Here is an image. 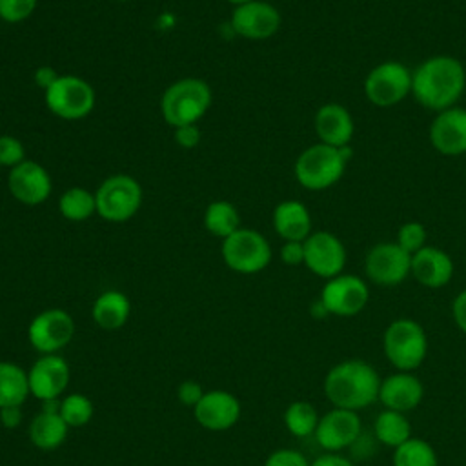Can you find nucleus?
Segmentation results:
<instances>
[{"label": "nucleus", "mask_w": 466, "mask_h": 466, "mask_svg": "<svg viewBox=\"0 0 466 466\" xmlns=\"http://www.w3.org/2000/svg\"><path fill=\"white\" fill-rule=\"evenodd\" d=\"M309 466H355L351 459L337 453V451H328L320 457H317Z\"/></svg>", "instance_id": "nucleus-43"}, {"label": "nucleus", "mask_w": 466, "mask_h": 466, "mask_svg": "<svg viewBox=\"0 0 466 466\" xmlns=\"http://www.w3.org/2000/svg\"><path fill=\"white\" fill-rule=\"evenodd\" d=\"M116 2H129V0H116Z\"/></svg>", "instance_id": "nucleus-47"}, {"label": "nucleus", "mask_w": 466, "mask_h": 466, "mask_svg": "<svg viewBox=\"0 0 466 466\" xmlns=\"http://www.w3.org/2000/svg\"><path fill=\"white\" fill-rule=\"evenodd\" d=\"M229 24L233 33L248 40H268L271 38L282 24L279 9L264 0H253L237 5L231 13Z\"/></svg>", "instance_id": "nucleus-14"}, {"label": "nucleus", "mask_w": 466, "mask_h": 466, "mask_svg": "<svg viewBox=\"0 0 466 466\" xmlns=\"http://www.w3.org/2000/svg\"><path fill=\"white\" fill-rule=\"evenodd\" d=\"M242 413L240 400L228 390H209L193 408L195 420L209 431H226L233 428Z\"/></svg>", "instance_id": "nucleus-17"}, {"label": "nucleus", "mask_w": 466, "mask_h": 466, "mask_svg": "<svg viewBox=\"0 0 466 466\" xmlns=\"http://www.w3.org/2000/svg\"><path fill=\"white\" fill-rule=\"evenodd\" d=\"M426 228L417 220L404 222L397 231V244L410 255L417 253L420 248L426 246Z\"/></svg>", "instance_id": "nucleus-33"}, {"label": "nucleus", "mask_w": 466, "mask_h": 466, "mask_svg": "<svg viewBox=\"0 0 466 466\" xmlns=\"http://www.w3.org/2000/svg\"><path fill=\"white\" fill-rule=\"evenodd\" d=\"M377 444H380L375 437L373 431H366L362 430L359 433V437L351 442V446L348 448L350 450V455L357 461H366L370 457L375 455V450H377Z\"/></svg>", "instance_id": "nucleus-37"}, {"label": "nucleus", "mask_w": 466, "mask_h": 466, "mask_svg": "<svg viewBox=\"0 0 466 466\" xmlns=\"http://www.w3.org/2000/svg\"><path fill=\"white\" fill-rule=\"evenodd\" d=\"M7 187L13 198L20 204L38 206L49 198L53 184L51 175L42 164L35 160H24L9 169Z\"/></svg>", "instance_id": "nucleus-16"}, {"label": "nucleus", "mask_w": 466, "mask_h": 466, "mask_svg": "<svg viewBox=\"0 0 466 466\" xmlns=\"http://www.w3.org/2000/svg\"><path fill=\"white\" fill-rule=\"evenodd\" d=\"M75 335V320L62 308H49L36 313L27 326V340L40 355L64 350Z\"/></svg>", "instance_id": "nucleus-10"}, {"label": "nucleus", "mask_w": 466, "mask_h": 466, "mask_svg": "<svg viewBox=\"0 0 466 466\" xmlns=\"http://www.w3.org/2000/svg\"><path fill=\"white\" fill-rule=\"evenodd\" d=\"M319 299L329 315L353 317L366 308L370 300V289L364 279L359 275L340 273L326 280Z\"/></svg>", "instance_id": "nucleus-11"}, {"label": "nucleus", "mask_w": 466, "mask_h": 466, "mask_svg": "<svg viewBox=\"0 0 466 466\" xmlns=\"http://www.w3.org/2000/svg\"><path fill=\"white\" fill-rule=\"evenodd\" d=\"M360 431L362 422L357 411L333 408L319 419L313 437L326 451H340L350 448Z\"/></svg>", "instance_id": "nucleus-18"}, {"label": "nucleus", "mask_w": 466, "mask_h": 466, "mask_svg": "<svg viewBox=\"0 0 466 466\" xmlns=\"http://www.w3.org/2000/svg\"><path fill=\"white\" fill-rule=\"evenodd\" d=\"M44 102L55 116L64 120H80L95 109L96 95L93 86L82 76L58 75L44 91Z\"/></svg>", "instance_id": "nucleus-6"}, {"label": "nucleus", "mask_w": 466, "mask_h": 466, "mask_svg": "<svg viewBox=\"0 0 466 466\" xmlns=\"http://www.w3.org/2000/svg\"><path fill=\"white\" fill-rule=\"evenodd\" d=\"M451 315H453V320H455L457 328H459L462 333H466V289H462V291L453 299Z\"/></svg>", "instance_id": "nucleus-42"}, {"label": "nucleus", "mask_w": 466, "mask_h": 466, "mask_svg": "<svg viewBox=\"0 0 466 466\" xmlns=\"http://www.w3.org/2000/svg\"><path fill=\"white\" fill-rule=\"evenodd\" d=\"M58 211L64 218L71 222L87 220L96 213V198L86 187H69L58 198Z\"/></svg>", "instance_id": "nucleus-29"}, {"label": "nucleus", "mask_w": 466, "mask_h": 466, "mask_svg": "<svg viewBox=\"0 0 466 466\" xmlns=\"http://www.w3.org/2000/svg\"><path fill=\"white\" fill-rule=\"evenodd\" d=\"M437 453L430 442L410 437L395 448L393 466H437Z\"/></svg>", "instance_id": "nucleus-31"}, {"label": "nucleus", "mask_w": 466, "mask_h": 466, "mask_svg": "<svg viewBox=\"0 0 466 466\" xmlns=\"http://www.w3.org/2000/svg\"><path fill=\"white\" fill-rule=\"evenodd\" d=\"M280 260L286 266L304 264V240H284L280 248Z\"/></svg>", "instance_id": "nucleus-39"}, {"label": "nucleus", "mask_w": 466, "mask_h": 466, "mask_svg": "<svg viewBox=\"0 0 466 466\" xmlns=\"http://www.w3.org/2000/svg\"><path fill=\"white\" fill-rule=\"evenodd\" d=\"M24 419V413H22V406H5V408H0V424L5 428V430H15L20 426Z\"/></svg>", "instance_id": "nucleus-41"}, {"label": "nucleus", "mask_w": 466, "mask_h": 466, "mask_svg": "<svg viewBox=\"0 0 466 466\" xmlns=\"http://www.w3.org/2000/svg\"><path fill=\"white\" fill-rule=\"evenodd\" d=\"M430 142L444 157L466 155V109L453 106L439 111L430 126Z\"/></svg>", "instance_id": "nucleus-19"}, {"label": "nucleus", "mask_w": 466, "mask_h": 466, "mask_svg": "<svg viewBox=\"0 0 466 466\" xmlns=\"http://www.w3.org/2000/svg\"><path fill=\"white\" fill-rule=\"evenodd\" d=\"M228 2L237 7V5H242V4H248V2H253V0H228Z\"/></svg>", "instance_id": "nucleus-46"}, {"label": "nucleus", "mask_w": 466, "mask_h": 466, "mask_svg": "<svg viewBox=\"0 0 466 466\" xmlns=\"http://www.w3.org/2000/svg\"><path fill=\"white\" fill-rule=\"evenodd\" d=\"M466 89V69L450 55H435L411 71L413 98L435 113L457 106Z\"/></svg>", "instance_id": "nucleus-1"}, {"label": "nucleus", "mask_w": 466, "mask_h": 466, "mask_svg": "<svg viewBox=\"0 0 466 466\" xmlns=\"http://www.w3.org/2000/svg\"><path fill=\"white\" fill-rule=\"evenodd\" d=\"M311 315H313L315 319H324V317L329 315L328 309L324 308V304L320 302V299H317V300L311 304Z\"/></svg>", "instance_id": "nucleus-45"}, {"label": "nucleus", "mask_w": 466, "mask_h": 466, "mask_svg": "<svg viewBox=\"0 0 466 466\" xmlns=\"http://www.w3.org/2000/svg\"><path fill=\"white\" fill-rule=\"evenodd\" d=\"M351 158V147H335L317 142L306 147L295 160V178L309 191H322L335 186Z\"/></svg>", "instance_id": "nucleus-3"}, {"label": "nucleus", "mask_w": 466, "mask_h": 466, "mask_svg": "<svg viewBox=\"0 0 466 466\" xmlns=\"http://www.w3.org/2000/svg\"><path fill=\"white\" fill-rule=\"evenodd\" d=\"M96 213L107 222H126L135 217L142 204V187L129 175L107 177L95 193Z\"/></svg>", "instance_id": "nucleus-8"}, {"label": "nucleus", "mask_w": 466, "mask_h": 466, "mask_svg": "<svg viewBox=\"0 0 466 466\" xmlns=\"http://www.w3.org/2000/svg\"><path fill=\"white\" fill-rule=\"evenodd\" d=\"M69 426L64 422L60 413L38 411L27 428L29 441L35 448L42 451H53L60 448L67 437Z\"/></svg>", "instance_id": "nucleus-25"}, {"label": "nucleus", "mask_w": 466, "mask_h": 466, "mask_svg": "<svg viewBox=\"0 0 466 466\" xmlns=\"http://www.w3.org/2000/svg\"><path fill=\"white\" fill-rule=\"evenodd\" d=\"M364 95L377 107H391L411 95V71L397 60L380 62L366 75Z\"/></svg>", "instance_id": "nucleus-9"}, {"label": "nucleus", "mask_w": 466, "mask_h": 466, "mask_svg": "<svg viewBox=\"0 0 466 466\" xmlns=\"http://www.w3.org/2000/svg\"><path fill=\"white\" fill-rule=\"evenodd\" d=\"M131 315V302L126 293L118 289L102 291L91 308V317L95 324L102 329L113 331L120 329Z\"/></svg>", "instance_id": "nucleus-24"}, {"label": "nucleus", "mask_w": 466, "mask_h": 466, "mask_svg": "<svg viewBox=\"0 0 466 466\" xmlns=\"http://www.w3.org/2000/svg\"><path fill=\"white\" fill-rule=\"evenodd\" d=\"M175 142L180 147L191 149L200 142V129L197 124H189V126H180L175 127Z\"/></svg>", "instance_id": "nucleus-40"}, {"label": "nucleus", "mask_w": 466, "mask_h": 466, "mask_svg": "<svg viewBox=\"0 0 466 466\" xmlns=\"http://www.w3.org/2000/svg\"><path fill=\"white\" fill-rule=\"evenodd\" d=\"M304 266L320 279H333L346 266V248L331 231H315L304 240Z\"/></svg>", "instance_id": "nucleus-13"}, {"label": "nucleus", "mask_w": 466, "mask_h": 466, "mask_svg": "<svg viewBox=\"0 0 466 466\" xmlns=\"http://www.w3.org/2000/svg\"><path fill=\"white\" fill-rule=\"evenodd\" d=\"M371 431L375 433V437L380 444L390 446V448H397L411 437V424L406 419V413L384 408L375 417Z\"/></svg>", "instance_id": "nucleus-27"}, {"label": "nucleus", "mask_w": 466, "mask_h": 466, "mask_svg": "<svg viewBox=\"0 0 466 466\" xmlns=\"http://www.w3.org/2000/svg\"><path fill=\"white\" fill-rule=\"evenodd\" d=\"M380 377L377 370L360 359L335 364L324 379V393L333 408L359 411L379 400Z\"/></svg>", "instance_id": "nucleus-2"}, {"label": "nucleus", "mask_w": 466, "mask_h": 466, "mask_svg": "<svg viewBox=\"0 0 466 466\" xmlns=\"http://www.w3.org/2000/svg\"><path fill=\"white\" fill-rule=\"evenodd\" d=\"M36 4L38 0H0V18L7 24H20L35 13Z\"/></svg>", "instance_id": "nucleus-34"}, {"label": "nucleus", "mask_w": 466, "mask_h": 466, "mask_svg": "<svg viewBox=\"0 0 466 466\" xmlns=\"http://www.w3.org/2000/svg\"><path fill=\"white\" fill-rule=\"evenodd\" d=\"M311 462L304 453L293 448H279L268 455L264 466H309Z\"/></svg>", "instance_id": "nucleus-36"}, {"label": "nucleus", "mask_w": 466, "mask_h": 466, "mask_svg": "<svg viewBox=\"0 0 466 466\" xmlns=\"http://www.w3.org/2000/svg\"><path fill=\"white\" fill-rule=\"evenodd\" d=\"M422 397L424 386L411 371H397L380 380L379 400L386 410L408 413L420 404Z\"/></svg>", "instance_id": "nucleus-20"}, {"label": "nucleus", "mask_w": 466, "mask_h": 466, "mask_svg": "<svg viewBox=\"0 0 466 466\" xmlns=\"http://www.w3.org/2000/svg\"><path fill=\"white\" fill-rule=\"evenodd\" d=\"M273 228L284 240H306L311 235L309 209L299 200H282L273 209Z\"/></svg>", "instance_id": "nucleus-23"}, {"label": "nucleus", "mask_w": 466, "mask_h": 466, "mask_svg": "<svg viewBox=\"0 0 466 466\" xmlns=\"http://www.w3.org/2000/svg\"><path fill=\"white\" fill-rule=\"evenodd\" d=\"M464 157H466V155H464Z\"/></svg>", "instance_id": "nucleus-48"}, {"label": "nucleus", "mask_w": 466, "mask_h": 466, "mask_svg": "<svg viewBox=\"0 0 466 466\" xmlns=\"http://www.w3.org/2000/svg\"><path fill=\"white\" fill-rule=\"evenodd\" d=\"M411 269V255L397 242H379L364 257L366 277L379 286L400 284Z\"/></svg>", "instance_id": "nucleus-12"}, {"label": "nucleus", "mask_w": 466, "mask_h": 466, "mask_svg": "<svg viewBox=\"0 0 466 466\" xmlns=\"http://www.w3.org/2000/svg\"><path fill=\"white\" fill-rule=\"evenodd\" d=\"M313 127L319 142L335 147H348L355 133V122L351 113L337 102L324 104L317 109Z\"/></svg>", "instance_id": "nucleus-21"}, {"label": "nucleus", "mask_w": 466, "mask_h": 466, "mask_svg": "<svg viewBox=\"0 0 466 466\" xmlns=\"http://www.w3.org/2000/svg\"><path fill=\"white\" fill-rule=\"evenodd\" d=\"M27 371L11 360H0V408L22 406L29 397Z\"/></svg>", "instance_id": "nucleus-26"}, {"label": "nucleus", "mask_w": 466, "mask_h": 466, "mask_svg": "<svg viewBox=\"0 0 466 466\" xmlns=\"http://www.w3.org/2000/svg\"><path fill=\"white\" fill-rule=\"evenodd\" d=\"M204 390H202V386L198 384V382H195V380H184V382H180L178 384V388H177V399H178V402L180 404H184V406H187V408H195L198 402H200V399L204 397Z\"/></svg>", "instance_id": "nucleus-38"}, {"label": "nucleus", "mask_w": 466, "mask_h": 466, "mask_svg": "<svg viewBox=\"0 0 466 466\" xmlns=\"http://www.w3.org/2000/svg\"><path fill=\"white\" fill-rule=\"evenodd\" d=\"M382 346L388 360L399 371L417 370L428 353V339L424 328L413 319H397L388 324Z\"/></svg>", "instance_id": "nucleus-5"}, {"label": "nucleus", "mask_w": 466, "mask_h": 466, "mask_svg": "<svg viewBox=\"0 0 466 466\" xmlns=\"http://www.w3.org/2000/svg\"><path fill=\"white\" fill-rule=\"evenodd\" d=\"M60 417L69 428H82L86 426L93 415L95 406L91 399L84 393H69L60 399Z\"/></svg>", "instance_id": "nucleus-32"}, {"label": "nucleus", "mask_w": 466, "mask_h": 466, "mask_svg": "<svg viewBox=\"0 0 466 466\" xmlns=\"http://www.w3.org/2000/svg\"><path fill=\"white\" fill-rule=\"evenodd\" d=\"M56 76H58V73H55V69H51L49 66H42L35 73V82L46 91L56 80Z\"/></svg>", "instance_id": "nucleus-44"}, {"label": "nucleus", "mask_w": 466, "mask_h": 466, "mask_svg": "<svg viewBox=\"0 0 466 466\" xmlns=\"http://www.w3.org/2000/svg\"><path fill=\"white\" fill-rule=\"evenodd\" d=\"M319 413L308 400H295L284 411V426L295 437H309L319 424Z\"/></svg>", "instance_id": "nucleus-30"}, {"label": "nucleus", "mask_w": 466, "mask_h": 466, "mask_svg": "<svg viewBox=\"0 0 466 466\" xmlns=\"http://www.w3.org/2000/svg\"><path fill=\"white\" fill-rule=\"evenodd\" d=\"M204 228L224 240L240 229V215L231 202L215 200L204 211Z\"/></svg>", "instance_id": "nucleus-28"}, {"label": "nucleus", "mask_w": 466, "mask_h": 466, "mask_svg": "<svg viewBox=\"0 0 466 466\" xmlns=\"http://www.w3.org/2000/svg\"><path fill=\"white\" fill-rule=\"evenodd\" d=\"M69 379V364L58 353L40 355L27 370L29 393L40 402L49 399H62V393L66 391Z\"/></svg>", "instance_id": "nucleus-15"}, {"label": "nucleus", "mask_w": 466, "mask_h": 466, "mask_svg": "<svg viewBox=\"0 0 466 466\" xmlns=\"http://www.w3.org/2000/svg\"><path fill=\"white\" fill-rule=\"evenodd\" d=\"M211 87L202 78H180L173 82L160 98V113L173 129L197 124L209 109Z\"/></svg>", "instance_id": "nucleus-4"}, {"label": "nucleus", "mask_w": 466, "mask_h": 466, "mask_svg": "<svg viewBox=\"0 0 466 466\" xmlns=\"http://www.w3.org/2000/svg\"><path fill=\"white\" fill-rule=\"evenodd\" d=\"M25 160L24 144L13 135H0V166L15 167Z\"/></svg>", "instance_id": "nucleus-35"}, {"label": "nucleus", "mask_w": 466, "mask_h": 466, "mask_svg": "<svg viewBox=\"0 0 466 466\" xmlns=\"http://www.w3.org/2000/svg\"><path fill=\"white\" fill-rule=\"evenodd\" d=\"M222 258L229 269L240 275H253L271 262V246L255 229L240 228L222 240Z\"/></svg>", "instance_id": "nucleus-7"}, {"label": "nucleus", "mask_w": 466, "mask_h": 466, "mask_svg": "<svg viewBox=\"0 0 466 466\" xmlns=\"http://www.w3.org/2000/svg\"><path fill=\"white\" fill-rule=\"evenodd\" d=\"M410 275L426 288H442L453 277V260L444 249L424 246L411 255Z\"/></svg>", "instance_id": "nucleus-22"}]
</instances>
